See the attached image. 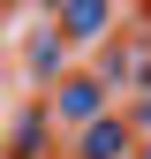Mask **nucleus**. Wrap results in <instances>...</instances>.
<instances>
[{"mask_svg": "<svg viewBox=\"0 0 151 159\" xmlns=\"http://www.w3.org/2000/svg\"><path fill=\"white\" fill-rule=\"evenodd\" d=\"M83 152H91V159H121V152H128V129H121V121H98Z\"/></svg>", "mask_w": 151, "mask_h": 159, "instance_id": "nucleus-1", "label": "nucleus"}, {"mask_svg": "<svg viewBox=\"0 0 151 159\" xmlns=\"http://www.w3.org/2000/svg\"><path fill=\"white\" fill-rule=\"evenodd\" d=\"M61 15H68V30H76V38H91V30L106 23V8H61Z\"/></svg>", "mask_w": 151, "mask_h": 159, "instance_id": "nucleus-2", "label": "nucleus"}]
</instances>
